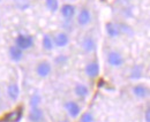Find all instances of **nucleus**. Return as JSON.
<instances>
[{
	"mask_svg": "<svg viewBox=\"0 0 150 122\" xmlns=\"http://www.w3.org/2000/svg\"><path fill=\"white\" fill-rule=\"evenodd\" d=\"M91 22V13L88 8H82L77 15V23L82 27L88 25Z\"/></svg>",
	"mask_w": 150,
	"mask_h": 122,
	"instance_id": "39448f33",
	"label": "nucleus"
},
{
	"mask_svg": "<svg viewBox=\"0 0 150 122\" xmlns=\"http://www.w3.org/2000/svg\"><path fill=\"white\" fill-rule=\"evenodd\" d=\"M84 71H86V75H87L88 77H90V78L97 77L98 74H99V65H98V62H96V61L89 62V63L86 66Z\"/></svg>",
	"mask_w": 150,
	"mask_h": 122,
	"instance_id": "0eeeda50",
	"label": "nucleus"
},
{
	"mask_svg": "<svg viewBox=\"0 0 150 122\" xmlns=\"http://www.w3.org/2000/svg\"><path fill=\"white\" fill-rule=\"evenodd\" d=\"M28 119L30 122H42L44 120V112L43 109H40L39 107L31 108L29 114H28Z\"/></svg>",
	"mask_w": 150,
	"mask_h": 122,
	"instance_id": "423d86ee",
	"label": "nucleus"
},
{
	"mask_svg": "<svg viewBox=\"0 0 150 122\" xmlns=\"http://www.w3.org/2000/svg\"><path fill=\"white\" fill-rule=\"evenodd\" d=\"M105 31H106L108 36L111 37V38H117L121 34L120 29H119V25L113 23V22H109V23L105 24Z\"/></svg>",
	"mask_w": 150,
	"mask_h": 122,
	"instance_id": "f8f14e48",
	"label": "nucleus"
},
{
	"mask_svg": "<svg viewBox=\"0 0 150 122\" xmlns=\"http://www.w3.org/2000/svg\"><path fill=\"white\" fill-rule=\"evenodd\" d=\"M42 45L44 47V50L46 51H52L53 47H54V43H53V39L51 38L50 35H45L43 37V40H42Z\"/></svg>",
	"mask_w": 150,
	"mask_h": 122,
	"instance_id": "a211bd4d",
	"label": "nucleus"
},
{
	"mask_svg": "<svg viewBox=\"0 0 150 122\" xmlns=\"http://www.w3.org/2000/svg\"><path fill=\"white\" fill-rule=\"evenodd\" d=\"M14 5H15V7L19 8L20 11H25L30 7L29 0H14Z\"/></svg>",
	"mask_w": 150,
	"mask_h": 122,
	"instance_id": "aec40b11",
	"label": "nucleus"
},
{
	"mask_svg": "<svg viewBox=\"0 0 150 122\" xmlns=\"http://www.w3.org/2000/svg\"><path fill=\"white\" fill-rule=\"evenodd\" d=\"M74 92L77 97H80V98H86V97L89 94V89H88L87 85L79 83V84L75 85Z\"/></svg>",
	"mask_w": 150,
	"mask_h": 122,
	"instance_id": "f3484780",
	"label": "nucleus"
},
{
	"mask_svg": "<svg viewBox=\"0 0 150 122\" xmlns=\"http://www.w3.org/2000/svg\"><path fill=\"white\" fill-rule=\"evenodd\" d=\"M51 71H52V66H51V63L47 62V61H42V62H39L37 65V67H36V73H37L38 76L42 77V78L47 77V76L51 74Z\"/></svg>",
	"mask_w": 150,
	"mask_h": 122,
	"instance_id": "20e7f679",
	"label": "nucleus"
},
{
	"mask_svg": "<svg viewBox=\"0 0 150 122\" xmlns=\"http://www.w3.org/2000/svg\"><path fill=\"white\" fill-rule=\"evenodd\" d=\"M75 11H76V9H75V6L71 5V4H66V5H64V6L61 7V9H60L61 15L64 16V18H65L66 21H71L72 18H74Z\"/></svg>",
	"mask_w": 150,
	"mask_h": 122,
	"instance_id": "6e6552de",
	"label": "nucleus"
},
{
	"mask_svg": "<svg viewBox=\"0 0 150 122\" xmlns=\"http://www.w3.org/2000/svg\"><path fill=\"white\" fill-rule=\"evenodd\" d=\"M53 43H54V45L58 46V47H65L69 43V37H68L67 34H65V32H59L54 37Z\"/></svg>",
	"mask_w": 150,
	"mask_h": 122,
	"instance_id": "4468645a",
	"label": "nucleus"
},
{
	"mask_svg": "<svg viewBox=\"0 0 150 122\" xmlns=\"http://www.w3.org/2000/svg\"><path fill=\"white\" fill-rule=\"evenodd\" d=\"M144 120H146V122H150V109L149 108L146 109V113H144Z\"/></svg>",
	"mask_w": 150,
	"mask_h": 122,
	"instance_id": "393cba45",
	"label": "nucleus"
},
{
	"mask_svg": "<svg viewBox=\"0 0 150 122\" xmlns=\"http://www.w3.org/2000/svg\"><path fill=\"white\" fill-rule=\"evenodd\" d=\"M9 58L14 61V62H19L21 61L22 59H23V51L19 49L16 45H13V46H11L9 47Z\"/></svg>",
	"mask_w": 150,
	"mask_h": 122,
	"instance_id": "ddd939ff",
	"label": "nucleus"
},
{
	"mask_svg": "<svg viewBox=\"0 0 150 122\" xmlns=\"http://www.w3.org/2000/svg\"><path fill=\"white\" fill-rule=\"evenodd\" d=\"M80 122H95V119L90 112H87V113L82 114V116L80 119Z\"/></svg>",
	"mask_w": 150,
	"mask_h": 122,
	"instance_id": "4be33fe9",
	"label": "nucleus"
},
{
	"mask_svg": "<svg viewBox=\"0 0 150 122\" xmlns=\"http://www.w3.org/2000/svg\"><path fill=\"white\" fill-rule=\"evenodd\" d=\"M108 63L114 67V68H119L124 65V58L122 55L117 51H110L108 53Z\"/></svg>",
	"mask_w": 150,
	"mask_h": 122,
	"instance_id": "f03ea898",
	"label": "nucleus"
},
{
	"mask_svg": "<svg viewBox=\"0 0 150 122\" xmlns=\"http://www.w3.org/2000/svg\"><path fill=\"white\" fill-rule=\"evenodd\" d=\"M132 91H133V94L135 97L141 98V99L147 98L149 96V89L146 87V85H142V84H137V85L133 87Z\"/></svg>",
	"mask_w": 150,
	"mask_h": 122,
	"instance_id": "1a4fd4ad",
	"label": "nucleus"
},
{
	"mask_svg": "<svg viewBox=\"0 0 150 122\" xmlns=\"http://www.w3.org/2000/svg\"><path fill=\"white\" fill-rule=\"evenodd\" d=\"M82 49L87 53H91L96 50V42L91 36H87L82 40Z\"/></svg>",
	"mask_w": 150,
	"mask_h": 122,
	"instance_id": "9b49d317",
	"label": "nucleus"
},
{
	"mask_svg": "<svg viewBox=\"0 0 150 122\" xmlns=\"http://www.w3.org/2000/svg\"><path fill=\"white\" fill-rule=\"evenodd\" d=\"M22 118V111L21 108L16 109V111H13L11 113H8L6 116H5V121L7 122H19Z\"/></svg>",
	"mask_w": 150,
	"mask_h": 122,
	"instance_id": "dca6fc26",
	"label": "nucleus"
},
{
	"mask_svg": "<svg viewBox=\"0 0 150 122\" xmlns=\"http://www.w3.org/2000/svg\"><path fill=\"white\" fill-rule=\"evenodd\" d=\"M40 102H42L40 94H39V93H34V94L31 96V98H30L29 104L31 106V108H35V107H38V106H39Z\"/></svg>",
	"mask_w": 150,
	"mask_h": 122,
	"instance_id": "412c9836",
	"label": "nucleus"
},
{
	"mask_svg": "<svg viewBox=\"0 0 150 122\" xmlns=\"http://www.w3.org/2000/svg\"><path fill=\"white\" fill-rule=\"evenodd\" d=\"M66 61H67V58L64 56V55H60V56H58L56 59V62L58 65H61V63H64V62H66Z\"/></svg>",
	"mask_w": 150,
	"mask_h": 122,
	"instance_id": "b1692460",
	"label": "nucleus"
},
{
	"mask_svg": "<svg viewBox=\"0 0 150 122\" xmlns=\"http://www.w3.org/2000/svg\"><path fill=\"white\" fill-rule=\"evenodd\" d=\"M65 109L66 112L68 113V115L71 118H77L80 115V112H81V107L80 105L77 104L74 100H68L65 103Z\"/></svg>",
	"mask_w": 150,
	"mask_h": 122,
	"instance_id": "7ed1b4c3",
	"label": "nucleus"
},
{
	"mask_svg": "<svg viewBox=\"0 0 150 122\" xmlns=\"http://www.w3.org/2000/svg\"><path fill=\"white\" fill-rule=\"evenodd\" d=\"M45 5L47 7V9L52 13H56L59 9V2L58 0H45Z\"/></svg>",
	"mask_w": 150,
	"mask_h": 122,
	"instance_id": "6ab92c4d",
	"label": "nucleus"
},
{
	"mask_svg": "<svg viewBox=\"0 0 150 122\" xmlns=\"http://www.w3.org/2000/svg\"><path fill=\"white\" fill-rule=\"evenodd\" d=\"M132 0H117V4L119 5H128Z\"/></svg>",
	"mask_w": 150,
	"mask_h": 122,
	"instance_id": "a878e982",
	"label": "nucleus"
},
{
	"mask_svg": "<svg viewBox=\"0 0 150 122\" xmlns=\"http://www.w3.org/2000/svg\"><path fill=\"white\" fill-rule=\"evenodd\" d=\"M0 1H1V0H0Z\"/></svg>",
	"mask_w": 150,
	"mask_h": 122,
	"instance_id": "c85d7f7f",
	"label": "nucleus"
},
{
	"mask_svg": "<svg viewBox=\"0 0 150 122\" xmlns=\"http://www.w3.org/2000/svg\"><path fill=\"white\" fill-rule=\"evenodd\" d=\"M119 25V29H120V32L121 31H124V32H126V34H128V35H133V30H132L131 28L128 27V25H126V24H124V23H121V24H118Z\"/></svg>",
	"mask_w": 150,
	"mask_h": 122,
	"instance_id": "5701e85b",
	"label": "nucleus"
},
{
	"mask_svg": "<svg viewBox=\"0 0 150 122\" xmlns=\"http://www.w3.org/2000/svg\"><path fill=\"white\" fill-rule=\"evenodd\" d=\"M4 107V105H2V102H1V90H0V109Z\"/></svg>",
	"mask_w": 150,
	"mask_h": 122,
	"instance_id": "bb28decb",
	"label": "nucleus"
},
{
	"mask_svg": "<svg viewBox=\"0 0 150 122\" xmlns=\"http://www.w3.org/2000/svg\"><path fill=\"white\" fill-rule=\"evenodd\" d=\"M34 44H35L34 37L30 35H19L15 39V45L22 51L31 49L34 46Z\"/></svg>",
	"mask_w": 150,
	"mask_h": 122,
	"instance_id": "f257e3e1",
	"label": "nucleus"
},
{
	"mask_svg": "<svg viewBox=\"0 0 150 122\" xmlns=\"http://www.w3.org/2000/svg\"><path fill=\"white\" fill-rule=\"evenodd\" d=\"M59 122H69L68 120H61V121H59Z\"/></svg>",
	"mask_w": 150,
	"mask_h": 122,
	"instance_id": "cd10ccee",
	"label": "nucleus"
},
{
	"mask_svg": "<svg viewBox=\"0 0 150 122\" xmlns=\"http://www.w3.org/2000/svg\"><path fill=\"white\" fill-rule=\"evenodd\" d=\"M7 96L12 102H16L20 96V87L16 83H11L7 87Z\"/></svg>",
	"mask_w": 150,
	"mask_h": 122,
	"instance_id": "9d476101",
	"label": "nucleus"
},
{
	"mask_svg": "<svg viewBox=\"0 0 150 122\" xmlns=\"http://www.w3.org/2000/svg\"><path fill=\"white\" fill-rule=\"evenodd\" d=\"M143 76V67L141 65H135L131 70L129 77L133 81H137Z\"/></svg>",
	"mask_w": 150,
	"mask_h": 122,
	"instance_id": "2eb2a0df",
	"label": "nucleus"
}]
</instances>
